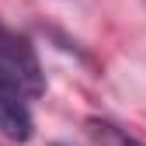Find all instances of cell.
<instances>
[{
  "mask_svg": "<svg viewBox=\"0 0 146 146\" xmlns=\"http://www.w3.org/2000/svg\"><path fill=\"white\" fill-rule=\"evenodd\" d=\"M56 146H63V143H56Z\"/></svg>",
  "mask_w": 146,
  "mask_h": 146,
  "instance_id": "277c9868",
  "label": "cell"
},
{
  "mask_svg": "<svg viewBox=\"0 0 146 146\" xmlns=\"http://www.w3.org/2000/svg\"><path fill=\"white\" fill-rule=\"evenodd\" d=\"M28 94L21 87H14L7 80H0V132L14 143H28L31 139V108H28Z\"/></svg>",
  "mask_w": 146,
  "mask_h": 146,
  "instance_id": "7a4b0ae2",
  "label": "cell"
},
{
  "mask_svg": "<svg viewBox=\"0 0 146 146\" xmlns=\"http://www.w3.org/2000/svg\"><path fill=\"white\" fill-rule=\"evenodd\" d=\"M0 80L21 87L31 101L42 98V90H45V77H42L35 49L28 45V38H21L17 31L4 25H0Z\"/></svg>",
  "mask_w": 146,
  "mask_h": 146,
  "instance_id": "6da1fadb",
  "label": "cell"
},
{
  "mask_svg": "<svg viewBox=\"0 0 146 146\" xmlns=\"http://www.w3.org/2000/svg\"><path fill=\"white\" fill-rule=\"evenodd\" d=\"M87 125H90V132L101 139V146H146V143H139V139H132V136H125L122 129H115V125H108V122L90 118Z\"/></svg>",
  "mask_w": 146,
  "mask_h": 146,
  "instance_id": "3957f363",
  "label": "cell"
}]
</instances>
